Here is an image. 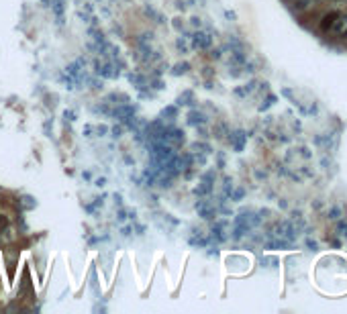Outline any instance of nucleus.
I'll return each instance as SVG.
<instances>
[{
    "label": "nucleus",
    "mask_w": 347,
    "mask_h": 314,
    "mask_svg": "<svg viewBox=\"0 0 347 314\" xmlns=\"http://www.w3.org/2000/svg\"><path fill=\"white\" fill-rule=\"evenodd\" d=\"M188 120H190V125H202V122H206V116L202 113H196V111H192L188 114Z\"/></svg>",
    "instance_id": "nucleus-5"
},
{
    "label": "nucleus",
    "mask_w": 347,
    "mask_h": 314,
    "mask_svg": "<svg viewBox=\"0 0 347 314\" xmlns=\"http://www.w3.org/2000/svg\"><path fill=\"white\" fill-rule=\"evenodd\" d=\"M196 210L202 214V218H213V216H215V210L208 208L204 202H196Z\"/></svg>",
    "instance_id": "nucleus-4"
},
{
    "label": "nucleus",
    "mask_w": 347,
    "mask_h": 314,
    "mask_svg": "<svg viewBox=\"0 0 347 314\" xmlns=\"http://www.w3.org/2000/svg\"><path fill=\"white\" fill-rule=\"evenodd\" d=\"M192 45L196 47V49H206V47H211V37L204 35V33H196L192 37Z\"/></svg>",
    "instance_id": "nucleus-2"
},
{
    "label": "nucleus",
    "mask_w": 347,
    "mask_h": 314,
    "mask_svg": "<svg viewBox=\"0 0 347 314\" xmlns=\"http://www.w3.org/2000/svg\"><path fill=\"white\" fill-rule=\"evenodd\" d=\"M329 33L337 35V37H345L347 35V17H337L333 21V25L329 27Z\"/></svg>",
    "instance_id": "nucleus-1"
},
{
    "label": "nucleus",
    "mask_w": 347,
    "mask_h": 314,
    "mask_svg": "<svg viewBox=\"0 0 347 314\" xmlns=\"http://www.w3.org/2000/svg\"><path fill=\"white\" fill-rule=\"evenodd\" d=\"M113 133H115V137H121V127H119V129L115 127V129H113Z\"/></svg>",
    "instance_id": "nucleus-13"
},
{
    "label": "nucleus",
    "mask_w": 347,
    "mask_h": 314,
    "mask_svg": "<svg viewBox=\"0 0 347 314\" xmlns=\"http://www.w3.org/2000/svg\"><path fill=\"white\" fill-rule=\"evenodd\" d=\"M6 227H8V218L6 216H0V230L6 228Z\"/></svg>",
    "instance_id": "nucleus-11"
},
{
    "label": "nucleus",
    "mask_w": 347,
    "mask_h": 314,
    "mask_svg": "<svg viewBox=\"0 0 347 314\" xmlns=\"http://www.w3.org/2000/svg\"><path fill=\"white\" fill-rule=\"evenodd\" d=\"M133 111H135V108L133 106H121V108H117V111H115V116L117 118H121V120H127V118H133Z\"/></svg>",
    "instance_id": "nucleus-3"
},
{
    "label": "nucleus",
    "mask_w": 347,
    "mask_h": 314,
    "mask_svg": "<svg viewBox=\"0 0 347 314\" xmlns=\"http://www.w3.org/2000/svg\"><path fill=\"white\" fill-rule=\"evenodd\" d=\"M313 6V0H294V4H292V10L294 12H300V10H307Z\"/></svg>",
    "instance_id": "nucleus-6"
},
{
    "label": "nucleus",
    "mask_w": 347,
    "mask_h": 314,
    "mask_svg": "<svg viewBox=\"0 0 347 314\" xmlns=\"http://www.w3.org/2000/svg\"><path fill=\"white\" fill-rule=\"evenodd\" d=\"M339 15H337V12H329V15L325 17V21H323V31H329V27L333 25V21H335Z\"/></svg>",
    "instance_id": "nucleus-7"
},
{
    "label": "nucleus",
    "mask_w": 347,
    "mask_h": 314,
    "mask_svg": "<svg viewBox=\"0 0 347 314\" xmlns=\"http://www.w3.org/2000/svg\"><path fill=\"white\" fill-rule=\"evenodd\" d=\"M339 214H341L339 208H333V210H331V218H339Z\"/></svg>",
    "instance_id": "nucleus-12"
},
{
    "label": "nucleus",
    "mask_w": 347,
    "mask_h": 314,
    "mask_svg": "<svg viewBox=\"0 0 347 314\" xmlns=\"http://www.w3.org/2000/svg\"><path fill=\"white\" fill-rule=\"evenodd\" d=\"M188 67H190L188 63H178V65L174 67V74H176V76H180V74H186V72H188Z\"/></svg>",
    "instance_id": "nucleus-9"
},
{
    "label": "nucleus",
    "mask_w": 347,
    "mask_h": 314,
    "mask_svg": "<svg viewBox=\"0 0 347 314\" xmlns=\"http://www.w3.org/2000/svg\"><path fill=\"white\" fill-rule=\"evenodd\" d=\"M161 114H163V116H170V118H176V116H178V111H176L174 106H168V108H165V111H163Z\"/></svg>",
    "instance_id": "nucleus-10"
},
{
    "label": "nucleus",
    "mask_w": 347,
    "mask_h": 314,
    "mask_svg": "<svg viewBox=\"0 0 347 314\" xmlns=\"http://www.w3.org/2000/svg\"><path fill=\"white\" fill-rule=\"evenodd\" d=\"M178 104H192V92H184L182 96L178 98Z\"/></svg>",
    "instance_id": "nucleus-8"
}]
</instances>
